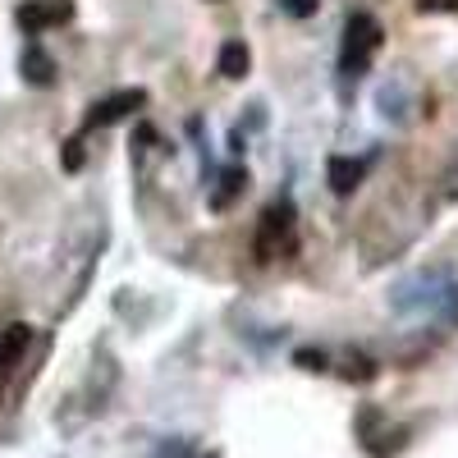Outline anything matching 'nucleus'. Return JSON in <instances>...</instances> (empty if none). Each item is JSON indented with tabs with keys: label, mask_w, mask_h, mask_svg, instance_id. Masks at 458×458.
<instances>
[{
	"label": "nucleus",
	"mask_w": 458,
	"mask_h": 458,
	"mask_svg": "<svg viewBox=\"0 0 458 458\" xmlns=\"http://www.w3.org/2000/svg\"><path fill=\"white\" fill-rule=\"evenodd\" d=\"M216 64H220V73H225V79H243V73H248V64H252V55H248V47H243V42H225Z\"/></svg>",
	"instance_id": "obj_8"
},
{
	"label": "nucleus",
	"mask_w": 458,
	"mask_h": 458,
	"mask_svg": "<svg viewBox=\"0 0 458 458\" xmlns=\"http://www.w3.org/2000/svg\"><path fill=\"white\" fill-rule=\"evenodd\" d=\"M417 10H458V0H417Z\"/></svg>",
	"instance_id": "obj_12"
},
{
	"label": "nucleus",
	"mask_w": 458,
	"mask_h": 458,
	"mask_svg": "<svg viewBox=\"0 0 458 458\" xmlns=\"http://www.w3.org/2000/svg\"><path fill=\"white\" fill-rule=\"evenodd\" d=\"M243 188H248V174H243V170H225V174H220V188L211 193V207H216V211H225L229 202H234V198L243 193Z\"/></svg>",
	"instance_id": "obj_9"
},
{
	"label": "nucleus",
	"mask_w": 458,
	"mask_h": 458,
	"mask_svg": "<svg viewBox=\"0 0 458 458\" xmlns=\"http://www.w3.org/2000/svg\"><path fill=\"white\" fill-rule=\"evenodd\" d=\"M142 101H147V92H138V88L114 92V97H106V101H97V106L88 110V124H83V129H106V124H114V120H124V114H133Z\"/></svg>",
	"instance_id": "obj_4"
},
{
	"label": "nucleus",
	"mask_w": 458,
	"mask_h": 458,
	"mask_svg": "<svg viewBox=\"0 0 458 458\" xmlns=\"http://www.w3.org/2000/svg\"><path fill=\"white\" fill-rule=\"evenodd\" d=\"M73 19V0H23L19 5V28L23 32H47V28H60Z\"/></svg>",
	"instance_id": "obj_3"
},
{
	"label": "nucleus",
	"mask_w": 458,
	"mask_h": 458,
	"mask_svg": "<svg viewBox=\"0 0 458 458\" xmlns=\"http://www.w3.org/2000/svg\"><path fill=\"white\" fill-rule=\"evenodd\" d=\"M28 326H10L5 330V339H0V380H5L10 371H14V362H19V353L28 349Z\"/></svg>",
	"instance_id": "obj_7"
},
{
	"label": "nucleus",
	"mask_w": 458,
	"mask_h": 458,
	"mask_svg": "<svg viewBox=\"0 0 458 458\" xmlns=\"http://www.w3.org/2000/svg\"><path fill=\"white\" fill-rule=\"evenodd\" d=\"M19 69H23V79H28L32 88H51V83H55V60H51L42 47H28L23 60H19Z\"/></svg>",
	"instance_id": "obj_5"
},
{
	"label": "nucleus",
	"mask_w": 458,
	"mask_h": 458,
	"mask_svg": "<svg viewBox=\"0 0 458 458\" xmlns=\"http://www.w3.org/2000/svg\"><path fill=\"white\" fill-rule=\"evenodd\" d=\"M280 10L293 19H308V14H317V0H280Z\"/></svg>",
	"instance_id": "obj_11"
},
{
	"label": "nucleus",
	"mask_w": 458,
	"mask_h": 458,
	"mask_svg": "<svg viewBox=\"0 0 458 458\" xmlns=\"http://www.w3.org/2000/svg\"><path fill=\"white\" fill-rule=\"evenodd\" d=\"M83 165V133L64 142V170H79Z\"/></svg>",
	"instance_id": "obj_10"
},
{
	"label": "nucleus",
	"mask_w": 458,
	"mask_h": 458,
	"mask_svg": "<svg viewBox=\"0 0 458 458\" xmlns=\"http://www.w3.org/2000/svg\"><path fill=\"white\" fill-rule=\"evenodd\" d=\"M293 252V207L289 202H271L261 216V234H257V257H289Z\"/></svg>",
	"instance_id": "obj_2"
},
{
	"label": "nucleus",
	"mask_w": 458,
	"mask_h": 458,
	"mask_svg": "<svg viewBox=\"0 0 458 458\" xmlns=\"http://www.w3.org/2000/svg\"><path fill=\"white\" fill-rule=\"evenodd\" d=\"M380 23L371 14H353L349 28H344V55H339V69H344V79H358V73L371 64V55L380 51Z\"/></svg>",
	"instance_id": "obj_1"
},
{
	"label": "nucleus",
	"mask_w": 458,
	"mask_h": 458,
	"mask_svg": "<svg viewBox=\"0 0 458 458\" xmlns=\"http://www.w3.org/2000/svg\"><path fill=\"white\" fill-rule=\"evenodd\" d=\"M362 161H349V157H330V188L344 198V193H353V188L362 183Z\"/></svg>",
	"instance_id": "obj_6"
}]
</instances>
